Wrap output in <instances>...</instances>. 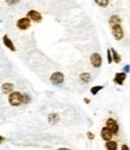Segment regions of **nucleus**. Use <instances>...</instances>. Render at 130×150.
<instances>
[{
  "instance_id": "nucleus-5",
  "label": "nucleus",
  "mask_w": 130,
  "mask_h": 150,
  "mask_svg": "<svg viewBox=\"0 0 130 150\" xmlns=\"http://www.w3.org/2000/svg\"><path fill=\"white\" fill-rule=\"evenodd\" d=\"M112 35H113V38H115L116 40L123 39L124 32H123L122 25H115V27H112Z\"/></svg>"
},
{
  "instance_id": "nucleus-16",
  "label": "nucleus",
  "mask_w": 130,
  "mask_h": 150,
  "mask_svg": "<svg viewBox=\"0 0 130 150\" xmlns=\"http://www.w3.org/2000/svg\"><path fill=\"white\" fill-rule=\"evenodd\" d=\"M103 88H104V86H93V87L90 88V92H92L93 96H95V95H98V92L101 91Z\"/></svg>"
},
{
  "instance_id": "nucleus-15",
  "label": "nucleus",
  "mask_w": 130,
  "mask_h": 150,
  "mask_svg": "<svg viewBox=\"0 0 130 150\" xmlns=\"http://www.w3.org/2000/svg\"><path fill=\"white\" fill-rule=\"evenodd\" d=\"M105 146L107 150H117L118 144H117V142H115V140H110V142H106Z\"/></svg>"
},
{
  "instance_id": "nucleus-12",
  "label": "nucleus",
  "mask_w": 130,
  "mask_h": 150,
  "mask_svg": "<svg viewBox=\"0 0 130 150\" xmlns=\"http://www.w3.org/2000/svg\"><path fill=\"white\" fill-rule=\"evenodd\" d=\"M1 90H3L4 93H12L13 85H12V83H10V82H5V83H3Z\"/></svg>"
},
{
  "instance_id": "nucleus-4",
  "label": "nucleus",
  "mask_w": 130,
  "mask_h": 150,
  "mask_svg": "<svg viewBox=\"0 0 130 150\" xmlns=\"http://www.w3.org/2000/svg\"><path fill=\"white\" fill-rule=\"evenodd\" d=\"M30 18H28V17H23V18H20V20L17 21V27L20 28L21 30H25L28 29V28H30Z\"/></svg>"
},
{
  "instance_id": "nucleus-8",
  "label": "nucleus",
  "mask_w": 130,
  "mask_h": 150,
  "mask_svg": "<svg viewBox=\"0 0 130 150\" xmlns=\"http://www.w3.org/2000/svg\"><path fill=\"white\" fill-rule=\"evenodd\" d=\"M100 136H101V138H103L104 140H106V142H110V140L112 139V137H113V133L111 132V131L107 127H104L103 129H101Z\"/></svg>"
},
{
  "instance_id": "nucleus-14",
  "label": "nucleus",
  "mask_w": 130,
  "mask_h": 150,
  "mask_svg": "<svg viewBox=\"0 0 130 150\" xmlns=\"http://www.w3.org/2000/svg\"><path fill=\"white\" fill-rule=\"evenodd\" d=\"M48 122L51 125H55L59 122V115L58 114H50L48 115Z\"/></svg>"
},
{
  "instance_id": "nucleus-22",
  "label": "nucleus",
  "mask_w": 130,
  "mask_h": 150,
  "mask_svg": "<svg viewBox=\"0 0 130 150\" xmlns=\"http://www.w3.org/2000/svg\"><path fill=\"white\" fill-rule=\"evenodd\" d=\"M87 136H88V138L92 140V139H94V134H93L92 132H87Z\"/></svg>"
},
{
  "instance_id": "nucleus-20",
  "label": "nucleus",
  "mask_w": 130,
  "mask_h": 150,
  "mask_svg": "<svg viewBox=\"0 0 130 150\" xmlns=\"http://www.w3.org/2000/svg\"><path fill=\"white\" fill-rule=\"evenodd\" d=\"M112 61H113V57L111 56V50H107V63L111 64V63H112Z\"/></svg>"
},
{
  "instance_id": "nucleus-24",
  "label": "nucleus",
  "mask_w": 130,
  "mask_h": 150,
  "mask_svg": "<svg viewBox=\"0 0 130 150\" xmlns=\"http://www.w3.org/2000/svg\"><path fill=\"white\" fill-rule=\"evenodd\" d=\"M120 150H129V146L127 144H123L122 145V149H120Z\"/></svg>"
},
{
  "instance_id": "nucleus-23",
  "label": "nucleus",
  "mask_w": 130,
  "mask_h": 150,
  "mask_svg": "<svg viewBox=\"0 0 130 150\" xmlns=\"http://www.w3.org/2000/svg\"><path fill=\"white\" fill-rule=\"evenodd\" d=\"M129 70H130V65H128V64H127L125 67H124V73H128Z\"/></svg>"
},
{
  "instance_id": "nucleus-21",
  "label": "nucleus",
  "mask_w": 130,
  "mask_h": 150,
  "mask_svg": "<svg viewBox=\"0 0 130 150\" xmlns=\"http://www.w3.org/2000/svg\"><path fill=\"white\" fill-rule=\"evenodd\" d=\"M18 3H20L18 0H15V1H10V0H8V1H6V4H7V5H17Z\"/></svg>"
},
{
  "instance_id": "nucleus-9",
  "label": "nucleus",
  "mask_w": 130,
  "mask_h": 150,
  "mask_svg": "<svg viewBox=\"0 0 130 150\" xmlns=\"http://www.w3.org/2000/svg\"><path fill=\"white\" fill-rule=\"evenodd\" d=\"M125 79H127V73H117L116 74V76H115V82L117 83V85H120L122 86L123 83H124V81H125Z\"/></svg>"
},
{
  "instance_id": "nucleus-19",
  "label": "nucleus",
  "mask_w": 130,
  "mask_h": 150,
  "mask_svg": "<svg viewBox=\"0 0 130 150\" xmlns=\"http://www.w3.org/2000/svg\"><path fill=\"white\" fill-rule=\"evenodd\" d=\"M29 102H30V97H29V95L24 93V95H23V104H28Z\"/></svg>"
},
{
  "instance_id": "nucleus-2",
  "label": "nucleus",
  "mask_w": 130,
  "mask_h": 150,
  "mask_svg": "<svg viewBox=\"0 0 130 150\" xmlns=\"http://www.w3.org/2000/svg\"><path fill=\"white\" fill-rule=\"evenodd\" d=\"M50 80L52 83H54V85H62L64 82V74L60 71H55L50 76Z\"/></svg>"
},
{
  "instance_id": "nucleus-3",
  "label": "nucleus",
  "mask_w": 130,
  "mask_h": 150,
  "mask_svg": "<svg viewBox=\"0 0 130 150\" xmlns=\"http://www.w3.org/2000/svg\"><path fill=\"white\" fill-rule=\"evenodd\" d=\"M106 127H107L113 134L118 133V131H119V126H118V124H117V121H116L115 119H112V117L107 119V121H106Z\"/></svg>"
},
{
  "instance_id": "nucleus-25",
  "label": "nucleus",
  "mask_w": 130,
  "mask_h": 150,
  "mask_svg": "<svg viewBox=\"0 0 130 150\" xmlns=\"http://www.w3.org/2000/svg\"><path fill=\"white\" fill-rule=\"evenodd\" d=\"M58 150H70V149H68V148H59Z\"/></svg>"
},
{
  "instance_id": "nucleus-10",
  "label": "nucleus",
  "mask_w": 130,
  "mask_h": 150,
  "mask_svg": "<svg viewBox=\"0 0 130 150\" xmlns=\"http://www.w3.org/2000/svg\"><path fill=\"white\" fill-rule=\"evenodd\" d=\"M111 27H115V25H120V17L117 15H113L110 17V21H108Z\"/></svg>"
},
{
  "instance_id": "nucleus-6",
  "label": "nucleus",
  "mask_w": 130,
  "mask_h": 150,
  "mask_svg": "<svg viewBox=\"0 0 130 150\" xmlns=\"http://www.w3.org/2000/svg\"><path fill=\"white\" fill-rule=\"evenodd\" d=\"M101 62H103V59H101V56L99 53H93L90 56V63L94 68L101 67Z\"/></svg>"
},
{
  "instance_id": "nucleus-18",
  "label": "nucleus",
  "mask_w": 130,
  "mask_h": 150,
  "mask_svg": "<svg viewBox=\"0 0 130 150\" xmlns=\"http://www.w3.org/2000/svg\"><path fill=\"white\" fill-rule=\"evenodd\" d=\"M95 4H96V5H99V6L106 7V6L110 4V1H108V0H103V1H100V0H96V1H95Z\"/></svg>"
},
{
  "instance_id": "nucleus-1",
  "label": "nucleus",
  "mask_w": 130,
  "mask_h": 150,
  "mask_svg": "<svg viewBox=\"0 0 130 150\" xmlns=\"http://www.w3.org/2000/svg\"><path fill=\"white\" fill-rule=\"evenodd\" d=\"M8 103H10L12 107H18V105L23 104V95L17 91L10 93V96H8Z\"/></svg>"
},
{
  "instance_id": "nucleus-7",
  "label": "nucleus",
  "mask_w": 130,
  "mask_h": 150,
  "mask_svg": "<svg viewBox=\"0 0 130 150\" xmlns=\"http://www.w3.org/2000/svg\"><path fill=\"white\" fill-rule=\"evenodd\" d=\"M27 17L30 18V20L34 21V22H41V20H42L41 13L38 12V11H35V10H30L29 12H28V16Z\"/></svg>"
},
{
  "instance_id": "nucleus-11",
  "label": "nucleus",
  "mask_w": 130,
  "mask_h": 150,
  "mask_svg": "<svg viewBox=\"0 0 130 150\" xmlns=\"http://www.w3.org/2000/svg\"><path fill=\"white\" fill-rule=\"evenodd\" d=\"M3 40H4V44L6 45V47H8L11 51H16V47H15V45H13V42L10 40V38H8L7 35H5L4 38H3Z\"/></svg>"
},
{
  "instance_id": "nucleus-17",
  "label": "nucleus",
  "mask_w": 130,
  "mask_h": 150,
  "mask_svg": "<svg viewBox=\"0 0 130 150\" xmlns=\"http://www.w3.org/2000/svg\"><path fill=\"white\" fill-rule=\"evenodd\" d=\"M111 52H112V56H113V62L119 63L120 62V56L117 53V51L115 49H112V50H111Z\"/></svg>"
},
{
  "instance_id": "nucleus-13",
  "label": "nucleus",
  "mask_w": 130,
  "mask_h": 150,
  "mask_svg": "<svg viewBox=\"0 0 130 150\" xmlns=\"http://www.w3.org/2000/svg\"><path fill=\"white\" fill-rule=\"evenodd\" d=\"M80 80L83 82V83H87L92 80V76H90V74L89 73H81L80 74Z\"/></svg>"
}]
</instances>
